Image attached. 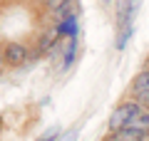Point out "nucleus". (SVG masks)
Wrapping results in <instances>:
<instances>
[{"label": "nucleus", "instance_id": "nucleus-7", "mask_svg": "<svg viewBox=\"0 0 149 141\" xmlns=\"http://www.w3.org/2000/svg\"><path fill=\"white\" fill-rule=\"evenodd\" d=\"M57 136H60V126H50L37 141H57Z\"/></svg>", "mask_w": 149, "mask_h": 141}, {"label": "nucleus", "instance_id": "nucleus-10", "mask_svg": "<svg viewBox=\"0 0 149 141\" xmlns=\"http://www.w3.org/2000/svg\"><path fill=\"white\" fill-rule=\"evenodd\" d=\"M60 141H77V129H72V131H67V134L62 136Z\"/></svg>", "mask_w": 149, "mask_h": 141}, {"label": "nucleus", "instance_id": "nucleus-9", "mask_svg": "<svg viewBox=\"0 0 149 141\" xmlns=\"http://www.w3.org/2000/svg\"><path fill=\"white\" fill-rule=\"evenodd\" d=\"M134 102H137L142 109L149 111V92H142V94H134Z\"/></svg>", "mask_w": 149, "mask_h": 141}, {"label": "nucleus", "instance_id": "nucleus-1", "mask_svg": "<svg viewBox=\"0 0 149 141\" xmlns=\"http://www.w3.org/2000/svg\"><path fill=\"white\" fill-rule=\"evenodd\" d=\"M139 111H142V106H139L137 102H124V104H119L117 109L109 114V121H107L109 134H114V131H119V129H127L129 121H132Z\"/></svg>", "mask_w": 149, "mask_h": 141}, {"label": "nucleus", "instance_id": "nucleus-11", "mask_svg": "<svg viewBox=\"0 0 149 141\" xmlns=\"http://www.w3.org/2000/svg\"><path fill=\"white\" fill-rule=\"evenodd\" d=\"M3 67H5V59H3V52H0V72H3Z\"/></svg>", "mask_w": 149, "mask_h": 141}, {"label": "nucleus", "instance_id": "nucleus-4", "mask_svg": "<svg viewBox=\"0 0 149 141\" xmlns=\"http://www.w3.org/2000/svg\"><path fill=\"white\" fill-rule=\"evenodd\" d=\"M127 129H137V131H142V134H149V111L142 109L132 121H129Z\"/></svg>", "mask_w": 149, "mask_h": 141}, {"label": "nucleus", "instance_id": "nucleus-3", "mask_svg": "<svg viewBox=\"0 0 149 141\" xmlns=\"http://www.w3.org/2000/svg\"><path fill=\"white\" fill-rule=\"evenodd\" d=\"M107 141H149V134H142L137 129H119L107 136Z\"/></svg>", "mask_w": 149, "mask_h": 141}, {"label": "nucleus", "instance_id": "nucleus-8", "mask_svg": "<svg viewBox=\"0 0 149 141\" xmlns=\"http://www.w3.org/2000/svg\"><path fill=\"white\" fill-rule=\"evenodd\" d=\"M67 3H70V0H45V5H47L52 12H60L65 5H67Z\"/></svg>", "mask_w": 149, "mask_h": 141}, {"label": "nucleus", "instance_id": "nucleus-5", "mask_svg": "<svg viewBox=\"0 0 149 141\" xmlns=\"http://www.w3.org/2000/svg\"><path fill=\"white\" fill-rule=\"evenodd\" d=\"M142 92H149V69L147 67H144L132 82V94H142Z\"/></svg>", "mask_w": 149, "mask_h": 141}, {"label": "nucleus", "instance_id": "nucleus-12", "mask_svg": "<svg viewBox=\"0 0 149 141\" xmlns=\"http://www.w3.org/2000/svg\"><path fill=\"white\" fill-rule=\"evenodd\" d=\"M0 126H3V119H0Z\"/></svg>", "mask_w": 149, "mask_h": 141}, {"label": "nucleus", "instance_id": "nucleus-6", "mask_svg": "<svg viewBox=\"0 0 149 141\" xmlns=\"http://www.w3.org/2000/svg\"><path fill=\"white\" fill-rule=\"evenodd\" d=\"M74 52H77V35L70 37V42H67V52H65V59H62V69H67L70 64L74 62Z\"/></svg>", "mask_w": 149, "mask_h": 141}, {"label": "nucleus", "instance_id": "nucleus-2", "mask_svg": "<svg viewBox=\"0 0 149 141\" xmlns=\"http://www.w3.org/2000/svg\"><path fill=\"white\" fill-rule=\"evenodd\" d=\"M27 57H30V52H27V47L22 42H5V47H3V59H5V64L20 67V64L27 62Z\"/></svg>", "mask_w": 149, "mask_h": 141}, {"label": "nucleus", "instance_id": "nucleus-13", "mask_svg": "<svg viewBox=\"0 0 149 141\" xmlns=\"http://www.w3.org/2000/svg\"><path fill=\"white\" fill-rule=\"evenodd\" d=\"M104 3H109V0H104Z\"/></svg>", "mask_w": 149, "mask_h": 141}]
</instances>
